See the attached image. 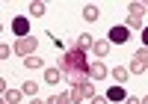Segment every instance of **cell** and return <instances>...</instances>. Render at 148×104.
I'll use <instances>...</instances> for the list:
<instances>
[{
	"label": "cell",
	"instance_id": "obj_1",
	"mask_svg": "<svg viewBox=\"0 0 148 104\" xmlns=\"http://www.w3.org/2000/svg\"><path fill=\"white\" fill-rule=\"evenodd\" d=\"M59 71H62V77H65L71 86L89 80V60H86V51H80L77 45L68 48L65 54L59 57Z\"/></svg>",
	"mask_w": 148,
	"mask_h": 104
},
{
	"label": "cell",
	"instance_id": "obj_2",
	"mask_svg": "<svg viewBox=\"0 0 148 104\" xmlns=\"http://www.w3.org/2000/svg\"><path fill=\"white\" fill-rule=\"evenodd\" d=\"M68 95H71V101H74V104H80V101H86V98L92 101V98H95V86H92V80H83V83H74Z\"/></svg>",
	"mask_w": 148,
	"mask_h": 104
},
{
	"label": "cell",
	"instance_id": "obj_3",
	"mask_svg": "<svg viewBox=\"0 0 148 104\" xmlns=\"http://www.w3.org/2000/svg\"><path fill=\"white\" fill-rule=\"evenodd\" d=\"M148 71V48H139L130 60V74H145Z\"/></svg>",
	"mask_w": 148,
	"mask_h": 104
},
{
	"label": "cell",
	"instance_id": "obj_4",
	"mask_svg": "<svg viewBox=\"0 0 148 104\" xmlns=\"http://www.w3.org/2000/svg\"><path fill=\"white\" fill-rule=\"evenodd\" d=\"M36 48H39V39L36 36H24V39H18V45H15V51L27 60V57H33L36 54Z\"/></svg>",
	"mask_w": 148,
	"mask_h": 104
},
{
	"label": "cell",
	"instance_id": "obj_5",
	"mask_svg": "<svg viewBox=\"0 0 148 104\" xmlns=\"http://www.w3.org/2000/svg\"><path fill=\"white\" fill-rule=\"evenodd\" d=\"M127 39H130V30L125 27V24H119V27L110 30V45H125Z\"/></svg>",
	"mask_w": 148,
	"mask_h": 104
},
{
	"label": "cell",
	"instance_id": "obj_6",
	"mask_svg": "<svg viewBox=\"0 0 148 104\" xmlns=\"http://www.w3.org/2000/svg\"><path fill=\"white\" fill-rule=\"evenodd\" d=\"M110 71H107V66L101 60H95V62H89V80H104Z\"/></svg>",
	"mask_w": 148,
	"mask_h": 104
},
{
	"label": "cell",
	"instance_id": "obj_7",
	"mask_svg": "<svg viewBox=\"0 0 148 104\" xmlns=\"http://www.w3.org/2000/svg\"><path fill=\"white\" fill-rule=\"evenodd\" d=\"M12 30L18 33V39H24V36H30V21L24 18V15H18L15 21H12Z\"/></svg>",
	"mask_w": 148,
	"mask_h": 104
},
{
	"label": "cell",
	"instance_id": "obj_8",
	"mask_svg": "<svg viewBox=\"0 0 148 104\" xmlns=\"http://www.w3.org/2000/svg\"><path fill=\"white\" fill-rule=\"evenodd\" d=\"M92 54H95V57H107V54H110V39H95Z\"/></svg>",
	"mask_w": 148,
	"mask_h": 104
},
{
	"label": "cell",
	"instance_id": "obj_9",
	"mask_svg": "<svg viewBox=\"0 0 148 104\" xmlns=\"http://www.w3.org/2000/svg\"><path fill=\"white\" fill-rule=\"evenodd\" d=\"M59 80H65V77H62V71H59V66L56 69H45V83H59Z\"/></svg>",
	"mask_w": 148,
	"mask_h": 104
},
{
	"label": "cell",
	"instance_id": "obj_10",
	"mask_svg": "<svg viewBox=\"0 0 148 104\" xmlns=\"http://www.w3.org/2000/svg\"><path fill=\"white\" fill-rule=\"evenodd\" d=\"M107 98L110 101H125L127 95H125V86L121 83H116V86H110V92H107Z\"/></svg>",
	"mask_w": 148,
	"mask_h": 104
},
{
	"label": "cell",
	"instance_id": "obj_11",
	"mask_svg": "<svg viewBox=\"0 0 148 104\" xmlns=\"http://www.w3.org/2000/svg\"><path fill=\"white\" fill-rule=\"evenodd\" d=\"M110 74H113V77H116V80H119V83H125V80H127V77H130V69H125V66H116V69H113V71H110Z\"/></svg>",
	"mask_w": 148,
	"mask_h": 104
},
{
	"label": "cell",
	"instance_id": "obj_12",
	"mask_svg": "<svg viewBox=\"0 0 148 104\" xmlns=\"http://www.w3.org/2000/svg\"><path fill=\"white\" fill-rule=\"evenodd\" d=\"M127 9H130V18H139V21H142L145 12H148V6H145V3H130Z\"/></svg>",
	"mask_w": 148,
	"mask_h": 104
},
{
	"label": "cell",
	"instance_id": "obj_13",
	"mask_svg": "<svg viewBox=\"0 0 148 104\" xmlns=\"http://www.w3.org/2000/svg\"><path fill=\"white\" fill-rule=\"evenodd\" d=\"M92 45H95V39H92L89 33H80V36H77V48H80V51H86V48H92Z\"/></svg>",
	"mask_w": 148,
	"mask_h": 104
},
{
	"label": "cell",
	"instance_id": "obj_14",
	"mask_svg": "<svg viewBox=\"0 0 148 104\" xmlns=\"http://www.w3.org/2000/svg\"><path fill=\"white\" fill-rule=\"evenodd\" d=\"M21 92H24V95H30V98H36V95H39V83H36V80H27Z\"/></svg>",
	"mask_w": 148,
	"mask_h": 104
},
{
	"label": "cell",
	"instance_id": "obj_15",
	"mask_svg": "<svg viewBox=\"0 0 148 104\" xmlns=\"http://www.w3.org/2000/svg\"><path fill=\"white\" fill-rule=\"evenodd\" d=\"M45 12H47V6H45V3H39V0H36V3H30V15H33V18H42Z\"/></svg>",
	"mask_w": 148,
	"mask_h": 104
},
{
	"label": "cell",
	"instance_id": "obj_16",
	"mask_svg": "<svg viewBox=\"0 0 148 104\" xmlns=\"http://www.w3.org/2000/svg\"><path fill=\"white\" fill-rule=\"evenodd\" d=\"M98 15H101V12H98V6H95V3H89V6L83 9V18H86V21H98Z\"/></svg>",
	"mask_w": 148,
	"mask_h": 104
},
{
	"label": "cell",
	"instance_id": "obj_17",
	"mask_svg": "<svg viewBox=\"0 0 148 104\" xmlns=\"http://www.w3.org/2000/svg\"><path fill=\"white\" fill-rule=\"evenodd\" d=\"M45 104H71V95H68V92H62V95H51Z\"/></svg>",
	"mask_w": 148,
	"mask_h": 104
},
{
	"label": "cell",
	"instance_id": "obj_18",
	"mask_svg": "<svg viewBox=\"0 0 148 104\" xmlns=\"http://www.w3.org/2000/svg\"><path fill=\"white\" fill-rule=\"evenodd\" d=\"M18 98H21L18 89H6V92H3V101H6V104H18Z\"/></svg>",
	"mask_w": 148,
	"mask_h": 104
},
{
	"label": "cell",
	"instance_id": "obj_19",
	"mask_svg": "<svg viewBox=\"0 0 148 104\" xmlns=\"http://www.w3.org/2000/svg\"><path fill=\"white\" fill-rule=\"evenodd\" d=\"M24 66H27V69H42L45 62H42L39 57H27V60H24Z\"/></svg>",
	"mask_w": 148,
	"mask_h": 104
},
{
	"label": "cell",
	"instance_id": "obj_20",
	"mask_svg": "<svg viewBox=\"0 0 148 104\" xmlns=\"http://www.w3.org/2000/svg\"><path fill=\"white\" fill-rule=\"evenodd\" d=\"M125 27H127V30H142V21H139V18H130V15H127V24H125Z\"/></svg>",
	"mask_w": 148,
	"mask_h": 104
},
{
	"label": "cell",
	"instance_id": "obj_21",
	"mask_svg": "<svg viewBox=\"0 0 148 104\" xmlns=\"http://www.w3.org/2000/svg\"><path fill=\"white\" fill-rule=\"evenodd\" d=\"M9 54H12V48H9V45H6V42H3V45H0V60H6V57H9Z\"/></svg>",
	"mask_w": 148,
	"mask_h": 104
},
{
	"label": "cell",
	"instance_id": "obj_22",
	"mask_svg": "<svg viewBox=\"0 0 148 104\" xmlns=\"http://www.w3.org/2000/svg\"><path fill=\"white\" fill-rule=\"evenodd\" d=\"M92 104H110V98H107V95H95Z\"/></svg>",
	"mask_w": 148,
	"mask_h": 104
},
{
	"label": "cell",
	"instance_id": "obj_23",
	"mask_svg": "<svg viewBox=\"0 0 148 104\" xmlns=\"http://www.w3.org/2000/svg\"><path fill=\"white\" fill-rule=\"evenodd\" d=\"M125 104H142V98H133V95H127V98H125Z\"/></svg>",
	"mask_w": 148,
	"mask_h": 104
},
{
	"label": "cell",
	"instance_id": "obj_24",
	"mask_svg": "<svg viewBox=\"0 0 148 104\" xmlns=\"http://www.w3.org/2000/svg\"><path fill=\"white\" fill-rule=\"evenodd\" d=\"M142 48H148V27H142Z\"/></svg>",
	"mask_w": 148,
	"mask_h": 104
},
{
	"label": "cell",
	"instance_id": "obj_25",
	"mask_svg": "<svg viewBox=\"0 0 148 104\" xmlns=\"http://www.w3.org/2000/svg\"><path fill=\"white\" fill-rule=\"evenodd\" d=\"M30 104H45V101L42 98H30Z\"/></svg>",
	"mask_w": 148,
	"mask_h": 104
},
{
	"label": "cell",
	"instance_id": "obj_26",
	"mask_svg": "<svg viewBox=\"0 0 148 104\" xmlns=\"http://www.w3.org/2000/svg\"><path fill=\"white\" fill-rule=\"evenodd\" d=\"M142 104H148V95H145V98H142Z\"/></svg>",
	"mask_w": 148,
	"mask_h": 104
}]
</instances>
